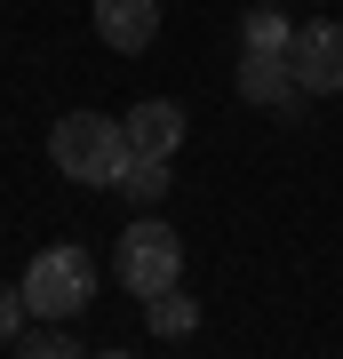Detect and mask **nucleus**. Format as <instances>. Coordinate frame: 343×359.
Segmentation results:
<instances>
[{"label":"nucleus","instance_id":"20e7f679","mask_svg":"<svg viewBox=\"0 0 343 359\" xmlns=\"http://www.w3.org/2000/svg\"><path fill=\"white\" fill-rule=\"evenodd\" d=\"M288 65L304 80V96H335L343 88V25H295Z\"/></svg>","mask_w":343,"mask_h":359},{"label":"nucleus","instance_id":"f8f14e48","mask_svg":"<svg viewBox=\"0 0 343 359\" xmlns=\"http://www.w3.org/2000/svg\"><path fill=\"white\" fill-rule=\"evenodd\" d=\"M32 320V304H25V287H0V344H16Z\"/></svg>","mask_w":343,"mask_h":359},{"label":"nucleus","instance_id":"6e6552de","mask_svg":"<svg viewBox=\"0 0 343 359\" xmlns=\"http://www.w3.org/2000/svg\"><path fill=\"white\" fill-rule=\"evenodd\" d=\"M144 320H152V335H160V344H184V335L200 327V304H191L184 287H160L152 304H144Z\"/></svg>","mask_w":343,"mask_h":359},{"label":"nucleus","instance_id":"7ed1b4c3","mask_svg":"<svg viewBox=\"0 0 343 359\" xmlns=\"http://www.w3.org/2000/svg\"><path fill=\"white\" fill-rule=\"evenodd\" d=\"M112 271H120V287L136 295V304H152L160 287H176V280H184V240H176V231L152 216V208H144V216L120 231V256H112Z\"/></svg>","mask_w":343,"mask_h":359},{"label":"nucleus","instance_id":"423d86ee","mask_svg":"<svg viewBox=\"0 0 343 359\" xmlns=\"http://www.w3.org/2000/svg\"><path fill=\"white\" fill-rule=\"evenodd\" d=\"M96 40L120 56H144L160 40V0H96Z\"/></svg>","mask_w":343,"mask_h":359},{"label":"nucleus","instance_id":"9b49d317","mask_svg":"<svg viewBox=\"0 0 343 359\" xmlns=\"http://www.w3.org/2000/svg\"><path fill=\"white\" fill-rule=\"evenodd\" d=\"M16 344H25L32 359H72V351H80V335H64V320H40V327L16 335Z\"/></svg>","mask_w":343,"mask_h":359},{"label":"nucleus","instance_id":"0eeeda50","mask_svg":"<svg viewBox=\"0 0 343 359\" xmlns=\"http://www.w3.org/2000/svg\"><path fill=\"white\" fill-rule=\"evenodd\" d=\"M128 144H136L144 160H176V144H184V104H168V96H144V104H128Z\"/></svg>","mask_w":343,"mask_h":359},{"label":"nucleus","instance_id":"1a4fd4ad","mask_svg":"<svg viewBox=\"0 0 343 359\" xmlns=\"http://www.w3.org/2000/svg\"><path fill=\"white\" fill-rule=\"evenodd\" d=\"M168 184H176V176H168V160H144V152H136V160H128V176H120V192L136 200V208H160Z\"/></svg>","mask_w":343,"mask_h":359},{"label":"nucleus","instance_id":"f03ea898","mask_svg":"<svg viewBox=\"0 0 343 359\" xmlns=\"http://www.w3.org/2000/svg\"><path fill=\"white\" fill-rule=\"evenodd\" d=\"M25 304H32V320H80V311L96 304V264H88V248H72V240L40 248V256L25 264Z\"/></svg>","mask_w":343,"mask_h":359},{"label":"nucleus","instance_id":"39448f33","mask_svg":"<svg viewBox=\"0 0 343 359\" xmlns=\"http://www.w3.org/2000/svg\"><path fill=\"white\" fill-rule=\"evenodd\" d=\"M240 96L255 104V112H295L304 80H295L288 48H248V56H240Z\"/></svg>","mask_w":343,"mask_h":359},{"label":"nucleus","instance_id":"f257e3e1","mask_svg":"<svg viewBox=\"0 0 343 359\" xmlns=\"http://www.w3.org/2000/svg\"><path fill=\"white\" fill-rule=\"evenodd\" d=\"M48 160H56V176H72V184L120 192L136 144H128V120H112V112H64L48 128Z\"/></svg>","mask_w":343,"mask_h":359},{"label":"nucleus","instance_id":"9d476101","mask_svg":"<svg viewBox=\"0 0 343 359\" xmlns=\"http://www.w3.org/2000/svg\"><path fill=\"white\" fill-rule=\"evenodd\" d=\"M240 40H248V48H288V40H295V25H288L280 8H248V25H240Z\"/></svg>","mask_w":343,"mask_h":359}]
</instances>
